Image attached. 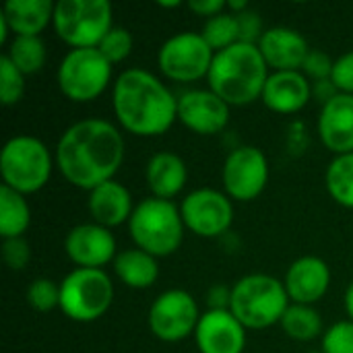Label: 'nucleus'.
Instances as JSON below:
<instances>
[{
	"label": "nucleus",
	"instance_id": "obj_21",
	"mask_svg": "<svg viewBox=\"0 0 353 353\" xmlns=\"http://www.w3.org/2000/svg\"><path fill=\"white\" fill-rule=\"evenodd\" d=\"M134 207L137 205L132 203L130 190L118 180L99 184L97 188L89 192V199H87V209H89L93 223H99L108 230L128 223Z\"/></svg>",
	"mask_w": 353,
	"mask_h": 353
},
{
	"label": "nucleus",
	"instance_id": "obj_19",
	"mask_svg": "<svg viewBox=\"0 0 353 353\" xmlns=\"http://www.w3.org/2000/svg\"><path fill=\"white\" fill-rule=\"evenodd\" d=\"M319 137L335 155L353 153V95L339 93L323 103L319 114Z\"/></svg>",
	"mask_w": 353,
	"mask_h": 353
},
{
	"label": "nucleus",
	"instance_id": "obj_20",
	"mask_svg": "<svg viewBox=\"0 0 353 353\" xmlns=\"http://www.w3.org/2000/svg\"><path fill=\"white\" fill-rule=\"evenodd\" d=\"M312 97V83L302 70L271 72L263 89V103L275 114H296Z\"/></svg>",
	"mask_w": 353,
	"mask_h": 353
},
{
	"label": "nucleus",
	"instance_id": "obj_7",
	"mask_svg": "<svg viewBox=\"0 0 353 353\" xmlns=\"http://www.w3.org/2000/svg\"><path fill=\"white\" fill-rule=\"evenodd\" d=\"M114 10L108 0H58L54 8V31L77 48H97L114 27Z\"/></svg>",
	"mask_w": 353,
	"mask_h": 353
},
{
	"label": "nucleus",
	"instance_id": "obj_27",
	"mask_svg": "<svg viewBox=\"0 0 353 353\" xmlns=\"http://www.w3.org/2000/svg\"><path fill=\"white\" fill-rule=\"evenodd\" d=\"M325 186L337 205L353 209V153L331 159L325 172Z\"/></svg>",
	"mask_w": 353,
	"mask_h": 353
},
{
	"label": "nucleus",
	"instance_id": "obj_26",
	"mask_svg": "<svg viewBox=\"0 0 353 353\" xmlns=\"http://www.w3.org/2000/svg\"><path fill=\"white\" fill-rule=\"evenodd\" d=\"M279 325L290 339L302 343L314 341L316 337H323L327 331L321 312L314 306L306 304H290Z\"/></svg>",
	"mask_w": 353,
	"mask_h": 353
},
{
	"label": "nucleus",
	"instance_id": "obj_28",
	"mask_svg": "<svg viewBox=\"0 0 353 353\" xmlns=\"http://www.w3.org/2000/svg\"><path fill=\"white\" fill-rule=\"evenodd\" d=\"M6 58L25 74H35L43 68L48 52L41 37H14L8 43Z\"/></svg>",
	"mask_w": 353,
	"mask_h": 353
},
{
	"label": "nucleus",
	"instance_id": "obj_12",
	"mask_svg": "<svg viewBox=\"0 0 353 353\" xmlns=\"http://www.w3.org/2000/svg\"><path fill=\"white\" fill-rule=\"evenodd\" d=\"M223 192L238 203L254 201L263 194L269 182L267 155L252 145L236 147L228 153L221 170Z\"/></svg>",
	"mask_w": 353,
	"mask_h": 353
},
{
	"label": "nucleus",
	"instance_id": "obj_14",
	"mask_svg": "<svg viewBox=\"0 0 353 353\" xmlns=\"http://www.w3.org/2000/svg\"><path fill=\"white\" fill-rule=\"evenodd\" d=\"M64 252L79 269H103L116 259V238L99 223H79L64 238Z\"/></svg>",
	"mask_w": 353,
	"mask_h": 353
},
{
	"label": "nucleus",
	"instance_id": "obj_9",
	"mask_svg": "<svg viewBox=\"0 0 353 353\" xmlns=\"http://www.w3.org/2000/svg\"><path fill=\"white\" fill-rule=\"evenodd\" d=\"M112 62L97 48H77L66 52L56 70L62 95L74 103L97 99L112 81Z\"/></svg>",
	"mask_w": 353,
	"mask_h": 353
},
{
	"label": "nucleus",
	"instance_id": "obj_37",
	"mask_svg": "<svg viewBox=\"0 0 353 353\" xmlns=\"http://www.w3.org/2000/svg\"><path fill=\"white\" fill-rule=\"evenodd\" d=\"M238 17V27H240V41L244 43H259V39L263 37L265 29H263V19L256 10L246 8L244 12L236 14Z\"/></svg>",
	"mask_w": 353,
	"mask_h": 353
},
{
	"label": "nucleus",
	"instance_id": "obj_17",
	"mask_svg": "<svg viewBox=\"0 0 353 353\" xmlns=\"http://www.w3.org/2000/svg\"><path fill=\"white\" fill-rule=\"evenodd\" d=\"M283 285L292 304L314 306L331 288V269L321 256H300L288 267Z\"/></svg>",
	"mask_w": 353,
	"mask_h": 353
},
{
	"label": "nucleus",
	"instance_id": "obj_24",
	"mask_svg": "<svg viewBox=\"0 0 353 353\" xmlns=\"http://www.w3.org/2000/svg\"><path fill=\"white\" fill-rule=\"evenodd\" d=\"M116 277L130 290H147L159 277L157 259L141 248H124L112 263Z\"/></svg>",
	"mask_w": 353,
	"mask_h": 353
},
{
	"label": "nucleus",
	"instance_id": "obj_29",
	"mask_svg": "<svg viewBox=\"0 0 353 353\" xmlns=\"http://www.w3.org/2000/svg\"><path fill=\"white\" fill-rule=\"evenodd\" d=\"M203 39L209 43L213 52H221L234 43L240 41V27H238V17L234 12H221L205 21Z\"/></svg>",
	"mask_w": 353,
	"mask_h": 353
},
{
	"label": "nucleus",
	"instance_id": "obj_39",
	"mask_svg": "<svg viewBox=\"0 0 353 353\" xmlns=\"http://www.w3.org/2000/svg\"><path fill=\"white\" fill-rule=\"evenodd\" d=\"M230 302H232V290L225 285H213L207 294L209 310H230Z\"/></svg>",
	"mask_w": 353,
	"mask_h": 353
},
{
	"label": "nucleus",
	"instance_id": "obj_38",
	"mask_svg": "<svg viewBox=\"0 0 353 353\" xmlns=\"http://www.w3.org/2000/svg\"><path fill=\"white\" fill-rule=\"evenodd\" d=\"M188 8H190L192 12L201 14V17L211 19V17H215V14L225 12L228 2H225V0H190V2H188Z\"/></svg>",
	"mask_w": 353,
	"mask_h": 353
},
{
	"label": "nucleus",
	"instance_id": "obj_6",
	"mask_svg": "<svg viewBox=\"0 0 353 353\" xmlns=\"http://www.w3.org/2000/svg\"><path fill=\"white\" fill-rule=\"evenodd\" d=\"M56 159L43 141L31 134L10 137L0 153V174L4 186L21 194L41 190L54 172Z\"/></svg>",
	"mask_w": 353,
	"mask_h": 353
},
{
	"label": "nucleus",
	"instance_id": "obj_30",
	"mask_svg": "<svg viewBox=\"0 0 353 353\" xmlns=\"http://www.w3.org/2000/svg\"><path fill=\"white\" fill-rule=\"evenodd\" d=\"M25 95V74L6 58H0V101L10 108L17 105Z\"/></svg>",
	"mask_w": 353,
	"mask_h": 353
},
{
	"label": "nucleus",
	"instance_id": "obj_34",
	"mask_svg": "<svg viewBox=\"0 0 353 353\" xmlns=\"http://www.w3.org/2000/svg\"><path fill=\"white\" fill-rule=\"evenodd\" d=\"M333 66H335V60H333L327 52H323V50H312V48H310V52H308V56H306V60H304V64H302V72L306 74L308 81L319 83V81L331 79Z\"/></svg>",
	"mask_w": 353,
	"mask_h": 353
},
{
	"label": "nucleus",
	"instance_id": "obj_23",
	"mask_svg": "<svg viewBox=\"0 0 353 353\" xmlns=\"http://www.w3.org/2000/svg\"><path fill=\"white\" fill-rule=\"evenodd\" d=\"M54 8L52 0H8L0 14L14 37H39L54 23Z\"/></svg>",
	"mask_w": 353,
	"mask_h": 353
},
{
	"label": "nucleus",
	"instance_id": "obj_16",
	"mask_svg": "<svg viewBox=\"0 0 353 353\" xmlns=\"http://www.w3.org/2000/svg\"><path fill=\"white\" fill-rule=\"evenodd\" d=\"M194 341L201 353H242L246 347V327L232 310H207L199 321Z\"/></svg>",
	"mask_w": 353,
	"mask_h": 353
},
{
	"label": "nucleus",
	"instance_id": "obj_33",
	"mask_svg": "<svg viewBox=\"0 0 353 353\" xmlns=\"http://www.w3.org/2000/svg\"><path fill=\"white\" fill-rule=\"evenodd\" d=\"M323 353H353V321H339L331 325L321 337Z\"/></svg>",
	"mask_w": 353,
	"mask_h": 353
},
{
	"label": "nucleus",
	"instance_id": "obj_36",
	"mask_svg": "<svg viewBox=\"0 0 353 353\" xmlns=\"http://www.w3.org/2000/svg\"><path fill=\"white\" fill-rule=\"evenodd\" d=\"M331 81H333V85L337 87L339 93L353 95V50L352 52L341 54V56L335 60Z\"/></svg>",
	"mask_w": 353,
	"mask_h": 353
},
{
	"label": "nucleus",
	"instance_id": "obj_1",
	"mask_svg": "<svg viewBox=\"0 0 353 353\" xmlns=\"http://www.w3.org/2000/svg\"><path fill=\"white\" fill-rule=\"evenodd\" d=\"M124 149L120 128L101 118H85L60 134L54 159L66 182L91 192L114 180L124 161Z\"/></svg>",
	"mask_w": 353,
	"mask_h": 353
},
{
	"label": "nucleus",
	"instance_id": "obj_40",
	"mask_svg": "<svg viewBox=\"0 0 353 353\" xmlns=\"http://www.w3.org/2000/svg\"><path fill=\"white\" fill-rule=\"evenodd\" d=\"M312 95H314L316 99H321V103H327V101H331L335 95H339V91H337V87L333 85V81L327 79V81H319V83L312 85Z\"/></svg>",
	"mask_w": 353,
	"mask_h": 353
},
{
	"label": "nucleus",
	"instance_id": "obj_42",
	"mask_svg": "<svg viewBox=\"0 0 353 353\" xmlns=\"http://www.w3.org/2000/svg\"><path fill=\"white\" fill-rule=\"evenodd\" d=\"M8 25H6V21L2 19V14H0V43H4L6 41V35H8Z\"/></svg>",
	"mask_w": 353,
	"mask_h": 353
},
{
	"label": "nucleus",
	"instance_id": "obj_13",
	"mask_svg": "<svg viewBox=\"0 0 353 353\" xmlns=\"http://www.w3.org/2000/svg\"><path fill=\"white\" fill-rule=\"evenodd\" d=\"M182 221L201 238H219L234 223V201L215 188H196L182 199Z\"/></svg>",
	"mask_w": 353,
	"mask_h": 353
},
{
	"label": "nucleus",
	"instance_id": "obj_10",
	"mask_svg": "<svg viewBox=\"0 0 353 353\" xmlns=\"http://www.w3.org/2000/svg\"><path fill=\"white\" fill-rule=\"evenodd\" d=\"M215 52L196 31H180L168 37L157 52L161 74L176 83H194L207 79Z\"/></svg>",
	"mask_w": 353,
	"mask_h": 353
},
{
	"label": "nucleus",
	"instance_id": "obj_43",
	"mask_svg": "<svg viewBox=\"0 0 353 353\" xmlns=\"http://www.w3.org/2000/svg\"><path fill=\"white\" fill-rule=\"evenodd\" d=\"M161 8H178V6H182V2L180 0H174V2H157Z\"/></svg>",
	"mask_w": 353,
	"mask_h": 353
},
{
	"label": "nucleus",
	"instance_id": "obj_41",
	"mask_svg": "<svg viewBox=\"0 0 353 353\" xmlns=\"http://www.w3.org/2000/svg\"><path fill=\"white\" fill-rule=\"evenodd\" d=\"M343 306H345V312L350 316V321H353V281L347 285L345 290V296H343Z\"/></svg>",
	"mask_w": 353,
	"mask_h": 353
},
{
	"label": "nucleus",
	"instance_id": "obj_18",
	"mask_svg": "<svg viewBox=\"0 0 353 353\" xmlns=\"http://www.w3.org/2000/svg\"><path fill=\"white\" fill-rule=\"evenodd\" d=\"M259 50L269 70H302V64L310 52L306 37L292 27H269L259 39Z\"/></svg>",
	"mask_w": 353,
	"mask_h": 353
},
{
	"label": "nucleus",
	"instance_id": "obj_31",
	"mask_svg": "<svg viewBox=\"0 0 353 353\" xmlns=\"http://www.w3.org/2000/svg\"><path fill=\"white\" fill-rule=\"evenodd\" d=\"M27 304L37 312H50L60 308V283H54L48 277H37L27 285L25 292Z\"/></svg>",
	"mask_w": 353,
	"mask_h": 353
},
{
	"label": "nucleus",
	"instance_id": "obj_2",
	"mask_svg": "<svg viewBox=\"0 0 353 353\" xmlns=\"http://www.w3.org/2000/svg\"><path fill=\"white\" fill-rule=\"evenodd\" d=\"M112 108L120 126L134 137H161L178 120V97L161 79L139 66L116 77Z\"/></svg>",
	"mask_w": 353,
	"mask_h": 353
},
{
	"label": "nucleus",
	"instance_id": "obj_3",
	"mask_svg": "<svg viewBox=\"0 0 353 353\" xmlns=\"http://www.w3.org/2000/svg\"><path fill=\"white\" fill-rule=\"evenodd\" d=\"M269 74V66L259 46L238 41L221 52H215L207 83L209 89L230 108H240L263 97Z\"/></svg>",
	"mask_w": 353,
	"mask_h": 353
},
{
	"label": "nucleus",
	"instance_id": "obj_5",
	"mask_svg": "<svg viewBox=\"0 0 353 353\" xmlns=\"http://www.w3.org/2000/svg\"><path fill=\"white\" fill-rule=\"evenodd\" d=\"M184 232L180 207L155 196L137 203L128 219V234L134 246L155 259L174 254L184 242Z\"/></svg>",
	"mask_w": 353,
	"mask_h": 353
},
{
	"label": "nucleus",
	"instance_id": "obj_15",
	"mask_svg": "<svg viewBox=\"0 0 353 353\" xmlns=\"http://www.w3.org/2000/svg\"><path fill=\"white\" fill-rule=\"evenodd\" d=\"M178 120L201 137H211L230 124V105L211 89H190L178 97Z\"/></svg>",
	"mask_w": 353,
	"mask_h": 353
},
{
	"label": "nucleus",
	"instance_id": "obj_44",
	"mask_svg": "<svg viewBox=\"0 0 353 353\" xmlns=\"http://www.w3.org/2000/svg\"><path fill=\"white\" fill-rule=\"evenodd\" d=\"M310 353H323V352H310Z\"/></svg>",
	"mask_w": 353,
	"mask_h": 353
},
{
	"label": "nucleus",
	"instance_id": "obj_32",
	"mask_svg": "<svg viewBox=\"0 0 353 353\" xmlns=\"http://www.w3.org/2000/svg\"><path fill=\"white\" fill-rule=\"evenodd\" d=\"M132 46H134V39H132V33L126 29V27H118L114 25L108 35L101 39V43L97 46V50L112 62V64H118L122 60H126L132 52Z\"/></svg>",
	"mask_w": 353,
	"mask_h": 353
},
{
	"label": "nucleus",
	"instance_id": "obj_11",
	"mask_svg": "<svg viewBox=\"0 0 353 353\" xmlns=\"http://www.w3.org/2000/svg\"><path fill=\"white\" fill-rule=\"evenodd\" d=\"M203 312L199 304L186 290H168L159 294L147 314L151 333L165 343L182 341L194 335Z\"/></svg>",
	"mask_w": 353,
	"mask_h": 353
},
{
	"label": "nucleus",
	"instance_id": "obj_22",
	"mask_svg": "<svg viewBox=\"0 0 353 353\" xmlns=\"http://www.w3.org/2000/svg\"><path fill=\"white\" fill-rule=\"evenodd\" d=\"M188 180L186 161L174 151H159L155 153L145 168V182L155 199L172 201L178 196Z\"/></svg>",
	"mask_w": 353,
	"mask_h": 353
},
{
	"label": "nucleus",
	"instance_id": "obj_25",
	"mask_svg": "<svg viewBox=\"0 0 353 353\" xmlns=\"http://www.w3.org/2000/svg\"><path fill=\"white\" fill-rule=\"evenodd\" d=\"M31 225V209L25 194L10 190L2 184L0 188V236L2 240L23 238Z\"/></svg>",
	"mask_w": 353,
	"mask_h": 353
},
{
	"label": "nucleus",
	"instance_id": "obj_35",
	"mask_svg": "<svg viewBox=\"0 0 353 353\" xmlns=\"http://www.w3.org/2000/svg\"><path fill=\"white\" fill-rule=\"evenodd\" d=\"M2 259L10 271H23L31 261V246L25 238L2 240Z\"/></svg>",
	"mask_w": 353,
	"mask_h": 353
},
{
	"label": "nucleus",
	"instance_id": "obj_8",
	"mask_svg": "<svg viewBox=\"0 0 353 353\" xmlns=\"http://www.w3.org/2000/svg\"><path fill=\"white\" fill-rule=\"evenodd\" d=\"M114 302V283L103 269H74L60 281V310L74 323L101 319Z\"/></svg>",
	"mask_w": 353,
	"mask_h": 353
},
{
	"label": "nucleus",
	"instance_id": "obj_4",
	"mask_svg": "<svg viewBox=\"0 0 353 353\" xmlns=\"http://www.w3.org/2000/svg\"><path fill=\"white\" fill-rule=\"evenodd\" d=\"M290 304L283 281L267 273H250L234 283L230 310L246 331H261L281 323Z\"/></svg>",
	"mask_w": 353,
	"mask_h": 353
}]
</instances>
